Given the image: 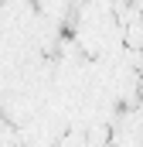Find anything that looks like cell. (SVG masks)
Instances as JSON below:
<instances>
[]
</instances>
